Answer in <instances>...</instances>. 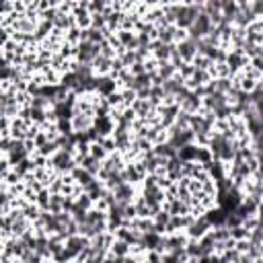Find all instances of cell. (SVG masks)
<instances>
[{"mask_svg": "<svg viewBox=\"0 0 263 263\" xmlns=\"http://www.w3.org/2000/svg\"><path fill=\"white\" fill-rule=\"evenodd\" d=\"M47 164L55 171V173H60V175H70L72 171H74V166L78 164V160H76V156H74V152H68V150H55L49 158H47Z\"/></svg>", "mask_w": 263, "mask_h": 263, "instance_id": "obj_1", "label": "cell"}, {"mask_svg": "<svg viewBox=\"0 0 263 263\" xmlns=\"http://www.w3.org/2000/svg\"><path fill=\"white\" fill-rule=\"evenodd\" d=\"M212 29H214V23H212L210 14H208L205 10H201V12L197 14V18L193 21V25L187 29V35L199 39V37H208Z\"/></svg>", "mask_w": 263, "mask_h": 263, "instance_id": "obj_2", "label": "cell"}, {"mask_svg": "<svg viewBox=\"0 0 263 263\" xmlns=\"http://www.w3.org/2000/svg\"><path fill=\"white\" fill-rule=\"evenodd\" d=\"M101 53V43H92V41H80L76 45V62H84V64H92V60Z\"/></svg>", "mask_w": 263, "mask_h": 263, "instance_id": "obj_3", "label": "cell"}, {"mask_svg": "<svg viewBox=\"0 0 263 263\" xmlns=\"http://www.w3.org/2000/svg\"><path fill=\"white\" fill-rule=\"evenodd\" d=\"M212 226H214V222L208 218V214H201V216H195L193 218V222L185 228V232H187L189 238H201L205 232L212 230Z\"/></svg>", "mask_w": 263, "mask_h": 263, "instance_id": "obj_4", "label": "cell"}, {"mask_svg": "<svg viewBox=\"0 0 263 263\" xmlns=\"http://www.w3.org/2000/svg\"><path fill=\"white\" fill-rule=\"evenodd\" d=\"M113 140H115V150L125 154L129 148H132V142H134V132L127 129V127H121V125H115L113 129Z\"/></svg>", "mask_w": 263, "mask_h": 263, "instance_id": "obj_5", "label": "cell"}, {"mask_svg": "<svg viewBox=\"0 0 263 263\" xmlns=\"http://www.w3.org/2000/svg\"><path fill=\"white\" fill-rule=\"evenodd\" d=\"M136 187H138V185H134V183H129V181H123L121 185H117V187L111 189V191H113V197H115L117 201H121V203H134V199L140 195Z\"/></svg>", "mask_w": 263, "mask_h": 263, "instance_id": "obj_6", "label": "cell"}, {"mask_svg": "<svg viewBox=\"0 0 263 263\" xmlns=\"http://www.w3.org/2000/svg\"><path fill=\"white\" fill-rule=\"evenodd\" d=\"M177 49L183 58V62H193V58L197 55V47H195V37H185L181 41H177Z\"/></svg>", "mask_w": 263, "mask_h": 263, "instance_id": "obj_7", "label": "cell"}, {"mask_svg": "<svg viewBox=\"0 0 263 263\" xmlns=\"http://www.w3.org/2000/svg\"><path fill=\"white\" fill-rule=\"evenodd\" d=\"M92 127L97 129L99 136H111L113 129H115V121L111 119L109 113H103V115H95V123Z\"/></svg>", "mask_w": 263, "mask_h": 263, "instance_id": "obj_8", "label": "cell"}, {"mask_svg": "<svg viewBox=\"0 0 263 263\" xmlns=\"http://www.w3.org/2000/svg\"><path fill=\"white\" fill-rule=\"evenodd\" d=\"M226 105H230L228 99H226V92L214 90L212 95H208V97L203 99V109H210V111H218V109H222V107H226Z\"/></svg>", "mask_w": 263, "mask_h": 263, "instance_id": "obj_9", "label": "cell"}, {"mask_svg": "<svg viewBox=\"0 0 263 263\" xmlns=\"http://www.w3.org/2000/svg\"><path fill=\"white\" fill-rule=\"evenodd\" d=\"M92 68H95V74H97V76L111 74V72H113V60H111V58H105L103 53H99V55L92 60Z\"/></svg>", "mask_w": 263, "mask_h": 263, "instance_id": "obj_10", "label": "cell"}, {"mask_svg": "<svg viewBox=\"0 0 263 263\" xmlns=\"http://www.w3.org/2000/svg\"><path fill=\"white\" fill-rule=\"evenodd\" d=\"M70 175H72V179H74V181H76V183H78L82 189H84V187H86V185H88L92 179H97L92 173H88V171H86L84 166H80V164H76V166H74V171H72Z\"/></svg>", "mask_w": 263, "mask_h": 263, "instance_id": "obj_11", "label": "cell"}, {"mask_svg": "<svg viewBox=\"0 0 263 263\" xmlns=\"http://www.w3.org/2000/svg\"><path fill=\"white\" fill-rule=\"evenodd\" d=\"M78 164H80V166H84L88 173H92V175L97 177V175H99V171H101V166H103V160H99V158H95V156L86 154V156H82V158L78 160Z\"/></svg>", "mask_w": 263, "mask_h": 263, "instance_id": "obj_12", "label": "cell"}, {"mask_svg": "<svg viewBox=\"0 0 263 263\" xmlns=\"http://www.w3.org/2000/svg\"><path fill=\"white\" fill-rule=\"evenodd\" d=\"M156 74H158L162 80L173 78V76L177 74V66H175L171 60H162V62H158V66H156Z\"/></svg>", "mask_w": 263, "mask_h": 263, "instance_id": "obj_13", "label": "cell"}, {"mask_svg": "<svg viewBox=\"0 0 263 263\" xmlns=\"http://www.w3.org/2000/svg\"><path fill=\"white\" fill-rule=\"evenodd\" d=\"M72 72H76V76H78L80 80L95 76V68H92V64H84V62H76V60H74V64H72Z\"/></svg>", "mask_w": 263, "mask_h": 263, "instance_id": "obj_14", "label": "cell"}, {"mask_svg": "<svg viewBox=\"0 0 263 263\" xmlns=\"http://www.w3.org/2000/svg\"><path fill=\"white\" fill-rule=\"evenodd\" d=\"M154 154H158V156H164V158H173V156H177L179 154V150L173 146V144H168V142H160V144H154Z\"/></svg>", "mask_w": 263, "mask_h": 263, "instance_id": "obj_15", "label": "cell"}, {"mask_svg": "<svg viewBox=\"0 0 263 263\" xmlns=\"http://www.w3.org/2000/svg\"><path fill=\"white\" fill-rule=\"evenodd\" d=\"M236 12H238V4H236V0H222V14H224V18L226 21H234V16H236Z\"/></svg>", "mask_w": 263, "mask_h": 263, "instance_id": "obj_16", "label": "cell"}, {"mask_svg": "<svg viewBox=\"0 0 263 263\" xmlns=\"http://www.w3.org/2000/svg\"><path fill=\"white\" fill-rule=\"evenodd\" d=\"M64 203H66V195L51 191V195H49V212H64Z\"/></svg>", "mask_w": 263, "mask_h": 263, "instance_id": "obj_17", "label": "cell"}, {"mask_svg": "<svg viewBox=\"0 0 263 263\" xmlns=\"http://www.w3.org/2000/svg\"><path fill=\"white\" fill-rule=\"evenodd\" d=\"M90 156H95V158H99V160H105V158L109 156V152H107V148L101 144V140L90 142Z\"/></svg>", "mask_w": 263, "mask_h": 263, "instance_id": "obj_18", "label": "cell"}, {"mask_svg": "<svg viewBox=\"0 0 263 263\" xmlns=\"http://www.w3.org/2000/svg\"><path fill=\"white\" fill-rule=\"evenodd\" d=\"M179 156H181V160H195L197 144H185L183 148H179Z\"/></svg>", "mask_w": 263, "mask_h": 263, "instance_id": "obj_19", "label": "cell"}, {"mask_svg": "<svg viewBox=\"0 0 263 263\" xmlns=\"http://www.w3.org/2000/svg\"><path fill=\"white\" fill-rule=\"evenodd\" d=\"M220 261H242V253H240L236 247L224 249V251L220 253Z\"/></svg>", "mask_w": 263, "mask_h": 263, "instance_id": "obj_20", "label": "cell"}, {"mask_svg": "<svg viewBox=\"0 0 263 263\" xmlns=\"http://www.w3.org/2000/svg\"><path fill=\"white\" fill-rule=\"evenodd\" d=\"M195 72V66L191 64V62H183L179 68H177V74L183 78V80H189L191 78V74Z\"/></svg>", "mask_w": 263, "mask_h": 263, "instance_id": "obj_21", "label": "cell"}, {"mask_svg": "<svg viewBox=\"0 0 263 263\" xmlns=\"http://www.w3.org/2000/svg\"><path fill=\"white\" fill-rule=\"evenodd\" d=\"M249 228L245 226V224H238V226H234V228H230V236L234 238V240H242V238H249Z\"/></svg>", "mask_w": 263, "mask_h": 263, "instance_id": "obj_22", "label": "cell"}, {"mask_svg": "<svg viewBox=\"0 0 263 263\" xmlns=\"http://www.w3.org/2000/svg\"><path fill=\"white\" fill-rule=\"evenodd\" d=\"M191 64H193L195 68H199V70H210L214 62H212L208 55H199V53H197V55L193 58V62H191Z\"/></svg>", "mask_w": 263, "mask_h": 263, "instance_id": "obj_23", "label": "cell"}, {"mask_svg": "<svg viewBox=\"0 0 263 263\" xmlns=\"http://www.w3.org/2000/svg\"><path fill=\"white\" fill-rule=\"evenodd\" d=\"M107 8H109V0H90V2H88L90 14H95V12H105Z\"/></svg>", "mask_w": 263, "mask_h": 263, "instance_id": "obj_24", "label": "cell"}, {"mask_svg": "<svg viewBox=\"0 0 263 263\" xmlns=\"http://www.w3.org/2000/svg\"><path fill=\"white\" fill-rule=\"evenodd\" d=\"M249 66H251V68L261 76V74H263V51H261V53H257V55H253V58L249 60Z\"/></svg>", "mask_w": 263, "mask_h": 263, "instance_id": "obj_25", "label": "cell"}, {"mask_svg": "<svg viewBox=\"0 0 263 263\" xmlns=\"http://www.w3.org/2000/svg\"><path fill=\"white\" fill-rule=\"evenodd\" d=\"M129 72H132L134 76H140V74L148 72V70H146V62H136V64H132V66H129Z\"/></svg>", "mask_w": 263, "mask_h": 263, "instance_id": "obj_26", "label": "cell"}, {"mask_svg": "<svg viewBox=\"0 0 263 263\" xmlns=\"http://www.w3.org/2000/svg\"><path fill=\"white\" fill-rule=\"evenodd\" d=\"M251 8L257 14V18L263 21V0H251Z\"/></svg>", "mask_w": 263, "mask_h": 263, "instance_id": "obj_27", "label": "cell"}, {"mask_svg": "<svg viewBox=\"0 0 263 263\" xmlns=\"http://www.w3.org/2000/svg\"><path fill=\"white\" fill-rule=\"evenodd\" d=\"M164 4H183V0H164Z\"/></svg>", "mask_w": 263, "mask_h": 263, "instance_id": "obj_28", "label": "cell"}]
</instances>
